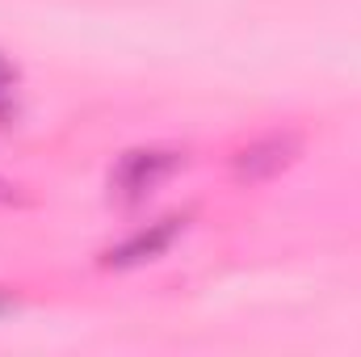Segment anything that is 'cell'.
Masks as SVG:
<instances>
[{"mask_svg": "<svg viewBox=\"0 0 361 357\" xmlns=\"http://www.w3.org/2000/svg\"><path fill=\"white\" fill-rule=\"evenodd\" d=\"M185 227H189V210H173V214H164V219H156V223H143V227H135L126 240H118L114 248L101 253V269L152 265V261H160L180 236H185Z\"/></svg>", "mask_w": 361, "mask_h": 357, "instance_id": "2", "label": "cell"}, {"mask_svg": "<svg viewBox=\"0 0 361 357\" xmlns=\"http://www.w3.org/2000/svg\"><path fill=\"white\" fill-rule=\"evenodd\" d=\"M185 169V152L180 147H130L114 160L109 177H105V189H109V202L114 206H143L164 181Z\"/></svg>", "mask_w": 361, "mask_h": 357, "instance_id": "1", "label": "cell"}, {"mask_svg": "<svg viewBox=\"0 0 361 357\" xmlns=\"http://www.w3.org/2000/svg\"><path fill=\"white\" fill-rule=\"evenodd\" d=\"M17 85H21L17 63L0 55V126H17V118H21V105H17Z\"/></svg>", "mask_w": 361, "mask_h": 357, "instance_id": "4", "label": "cell"}, {"mask_svg": "<svg viewBox=\"0 0 361 357\" xmlns=\"http://www.w3.org/2000/svg\"><path fill=\"white\" fill-rule=\"evenodd\" d=\"M0 202H17V185L0 177Z\"/></svg>", "mask_w": 361, "mask_h": 357, "instance_id": "5", "label": "cell"}, {"mask_svg": "<svg viewBox=\"0 0 361 357\" xmlns=\"http://www.w3.org/2000/svg\"><path fill=\"white\" fill-rule=\"evenodd\" d=\"M302 156V135L298 131H269L261 139H252L248 147L235 152L231 160V177L240 185H265V181L281 177L286 169H294Z\"/></svg>", "mask_w": 361, "mask_h": 357, "instance_id": "3", "label": "cell"}]
</instances>
